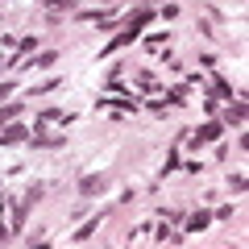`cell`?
I'll list each match as a JSON object with an SVG mask.
<instances>
[{
    "label": "cell",
    "instance_id": "1",
    "mask_svg": "<svg viewBox=\"0 0 249 249\" xmlns=\"http://www.w3.org/2000/svg\"><path fill=\"white\" fill-rule=\"evenodd\" d=\"M96 108H112V112H137V108H142V100H137V96H124V91H108V96L96 100Z\"/></svg>",
    "mask_w": 249,
    "mask_h": 249
},
{
    "label": "cell",
    "instance_id": "2",
    "mask_svg": "<svg viewBox=\"0 0 249 249\" xmlns=\"http://www.w3.org/2000/svg\"><path fill=\"white\" fill-rule=\"evenodd\" d=\"M29 145L34 150H58V145H67V133H46V124H34Z\"/></svg>",
    "mask_w": 249,
    "mask_h": 249
},
{
    "label": "cell",
    "instance_id": "3",
    "mask_svg": "<svg viewBox=\"0 0 249 249\" xmlns=\"http://www.w3.org/2000/svg\"><path fill=\"white\" fill-rule=\"evenodd\" d=\"M220 137H224V124H220V121H208V124H199V129L187 137V142L199 150V145H212V142H220Z\"/></svg>",
    "mask_w": 249,
    "mask_h": 249
},
{
    "label": "cell",
    "instance_id": "4",
    "mask_svg": "<svg viewBox=\"0 0 249 249\" xmlns=\"http://www.w3.org/2000/svg\"><path fill=\"white\" fill-rule=\"evenodd\" d=\"M75 21H91V25H100L104 34H112V29H116V17H112V13H100V9H83V13H75Z\"/></svg>",
    "mask_w": 249,
    "mask_h": 249
},
{
    "label": "cell",
    "instance_id": "5",
    "mask_svg": "<svg viewBox=\"0 0 249 249\" xmlns=\"http://www.w3.org/2000/svg\"><path fill=\"white\" fill-rule=\"evenodd\" d=\"M108 191V175H83L79 178V196H104Z\"/></svg>",
    "mask_w": 249,
    "mask_h": 249
},
{
    "label": "cell",
    "instance_id": "6",
    "mask_svg": "<svg viewBox=\"0 0 249 249\" xmlns=\"http://www.w3.org/2000/svg\"><path fill=\"white\" fill-rule=\"evenodd\" d=\"M29 142V129L25 124H9V129H0V145H21Z\"/></svg>",
    "mask_w": 249,
    "mask_h": 249
},
{
    "label": "cell",
    "instance_id": "7",
    "mask_svg": "<svg viewBox=\"0 0 249 249\" xmlns=\"http://www.w3.org/2000/svg\"><path fill=\"white\" fill-rule=\"evenodd\" d=\"M241 121H245V100L232 96V100H229V108H224V124H241Z\"/></svg>",
    "mask_w": 249,
    "mask_h": 249
},
{
    "label": "cell",
    "instance_id": "8",
    "mask_svg": "<svg viewBox=\"0 0 249 249\" xmlns=\"http://www.w3.org/2000/svg\"><path fill=\"white\" fill-rule=\"evenodd\" d=\"M29 208H34V204H29L25 196L13 204V232H25V216H29Z\"/></svg>",
    "mask_w": 249,
    "mask_h": 249
},
{
    "label": "cell",
    "instance_id": "9",
    "mask_svg": "<svg viewBox=\"0 0 249 249\" xmlns=\"http://www.w3.org/2000/svg\"><path fill=\"white\" fill-rule=\"evenodd\" d=\"M137 34H142V29H133V25H124V34H116V37H112V42H108V46H104V54H112V50H121V46H129V42H133V37H137Z\"/></svg>",
    "mask_w": 249,
    "mask_h": 249
},
{
    "label": "cell",
    "instance_id": "10",
    "mask_svg": "<svg viewBox=\"0 0 249 249\" xmlns=\"http://www.w3.org/2000/svg\"><path fill=\"white\" fill-rule=\"evenodd\" d=\"M208 224H212V212H204V208H199V212H191V216H187V232H204Z\"/></svg>",
    "mask_w": 249,
    "mask_h": 249
},
{
    "label": "cell",
    "instance_id": "11",
    "mask_svg": "<svg viewBox=\"0 0 249 249\" xmlns=\"http://www.w3.org/2000/svg\"><path fill=\"white\" fill-rule=\"evenodd\" d=\"M154 21V9H137V13H129V17H124V25H133V29H145Z\"/></svg>",
    "mask_w": 249,
    "mask_h": 249
},
{
    "label": "cell",
    "instance_id": "12",
    "mask_svg": "<svg viewBox=\"0 0 249 249\" xmlns=\"http://www.w3.org/2000/svg\"><path fill=\"white\" fill-rule=\"evenodd\" d=\"M62 88V79H46V83H34L29 88V100H37V96H50V91H58Z\"/></svg>",
    "mask_w": 249,
    "mask_h": 249
},
{
    "label": "cell",
    "instance_id": "13",
    "mask_svg": "<svg viewBox=\"0 0 249 249\" xmlns=\"http://www.w3.org/2000/svg\"><path fill=\"white\" fill-rule=\"evenodd\" d=\"M133 79H137L142 91H158V75H154V71H133Z\"/></svg>",
    "mask_w": 249,
    "mask_h": 249
},
{
    "label": "cell",
    "instance_id": "14",
    "mask_svg": "<svg viewBox=\"0 0 249 249\" xmlns=\"http://www.w3.org/2000/svg\"><path fill=\"white\" fill-rule=\"evenodd\" d=\"M42 9L50 13V17H54V13H71V9H75V0H42Z\"/></svg>",
    "mask_w": 249,
    "mask_h": 249
},
{
    "label": "cell",
    "instance_id": "15",
    "mask_svg": "<svg viewBox=\"0 0 249 249\" xmlns=\"http://www.w3.org/2000/svg\"><path fill=\"white\" fill-rule=\"evenodd\" d=\"M162 100H166V108H183L187 104V88H170Z\"/></svg>",
    "mask_w": 249,
    "mask_h": 249
},
{
    "label": "cell",
    "instance_id": "16",
    "mask_svg": "<svg viewBox=\"0 0 249 249\" xmlns=\"http://www.w3.org/2000/svg\"><path fill=\"white\" fill-rule=\"evenodd\" d=\"M100 220H104V212H100V216H91V220H88V224H83V229H79V232H75V241H88V237H91V232H96V229H100Z\"/></svg>",
    "mask_w": 249,
    "mask_h": 249
},
{
    "label": "cell",
    "instance_id": "17",
    "mask_svg": "<svg viewBox=\"0 0 249 249\" xmlns=\"http://www.w3.org/2000/svg\"><path fill=\"white\" fill-rule=\"evenodd\" d=\"M154 241H158V245H178V241H183V237H178V232H170L166 224H162V229L154 232Z\"/></svg>",
    "mask_w": 249,
    "mask_h": 249
},
{
    "label": "cell",
    "instance_id": "18",
    "mask_svg": "<svg viewBox=\"0 0 249 249\" xmlns=\"http://www.w3.org/2000/svg\"><path fill=\"white\" fill-rule=\"evenodd\" d=\"M21 116V104H0V124H9Z\"/></svg>",
    "mask_w": 249,
    "mask_h": 249
},
{
    "label": "cell",
    "instance_id": "19",
    "mask_svg": "<svg viewBox=\"0 0 249 249\" xmlns=\"http://www.w3.org/2000/svg\"><path fill=\"white\" fill-rule=\"evenodd\" d=\"M54 62H58V54L46 50V54H34V62H29V67H54Z\"/></svg>",
    "mask_w": 249,
    "mask_h": 249
},
{
    "label": "cell",
    "instance_id": "20",
    "mask_svg": "<svg viewBox=\"0 0 249 249\" xmlns=\"http://www.w3.org/2000/svg\"><path fill=\"white\" fill-rule=\"evenodd\" d=\"M170 170H178V145H175V150H170V154H166V166H162V178H166V175H170Z\"/></svg>",
    "mask_w": 249,
    "mask_h": 249
},
{
    "label": "cell",
    "instance_id": "21",
    "mask_svg": "<svg viewBox=\"0 0 249 249\" xmlns=\"http://www.w3.org/2000/svg\"><path fill=\"white\" fill-rule=\"evenodd\" d=\"M162 42H166V34H150V37H145V50H158Z\"/></svg>",
    "mask_w": 249,
    "mask_h": 249
},
{
    "label": "cell",
    "instance_id": "22",
    "mask_svg": "<svg viewBox=\"0 0 249 249\" xmlns=\"http://www.w3.org/2000/svg\"><path fill=\"white\" fill-rule=\"evenodd\" d=\"M229 187H232V191L241 196V191H245V175H232V178H229Z\"/></svg>",
    "mask_w": 249,
    "mask_h": 249
},
{
    "label": "cell",
    "instance_id": "23",
    "mask_svg": "<svg viewBox=\"0 0 249 249\" xmlns=\"http://www.w3.org/2000/svg\"><path fill=\"white\" fill-rule=\"evenodd\" d=\"M9 237H13V232H9V224H4V212H0V245H4Z\"/></svg>",
    "mask_w": 249,
    "mask_h": 249
},
{
    "label": "cell",
    "instance_id": "24",
    "mask_svg": "<svg viewBox=\"0 0 249 249\" xmlns=\"http://www.w3.org/2000/svg\"><path fill=\"white\" fill-rule=\"evenodd\" d=\"M9 91H13V83H9V79H4V83H0V100L9 96Z\"/></svg>",
    "mask_w": 249,
    "mask_h": 249
},
{
    "label": "cell",
    "instance_id": "25",
    "mask_svg": "<svg viewBox=\"0 0 249 249\" xmlns=\"http://www.w3.org/2000/svg\"><path fill=\"white\" fill-rule=\"evenodd\" d=\"M0 67H4V62H0Z\"/></svg>",
    "mask_w": 249,
    "mask_h": 249
}]
</instances>
